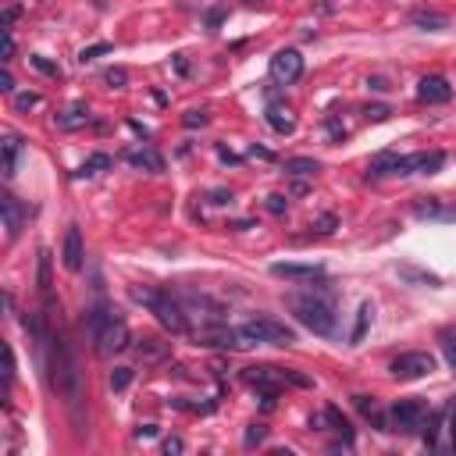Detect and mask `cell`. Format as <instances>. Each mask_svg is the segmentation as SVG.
<instances>
[{
    "instance_id": "obj_51",
    "label": "cell",
    "mask_w": 456,
    "mask_h": 456,
    "mask_svg": "<svg viewBox=\"0 0 456 456\" xmlns=\"http://www.w3.org/2000/svg\"><path fill=\"white\" fill-rule=\"evenodd\" d=\"M449 439H453V449H456V403H453V417H449Z\"/></svg>"
},
{
    "instance_id": "obj_23",
    "label": "cell",
    "mask_w": 456,
    "mask_h": 456,
    "mask_svg": "<svg viewBox=\"0 0 456 456\" xmlns=\"http://www.w3.org/2000/svg\"><path fill=\"white\" fill-rule=\"evenodd\" d=\"M371 175L385 178V175H399V154H378L371 160Z\"/></svg>"
},
{
    "instance_id": "obj_38",
    "label": "cell",
    "mask_w": 456,
    "mask_h": 456,
    "mask_svg": "<svg viewBox=\"0 0 456 456\" xmlns=\"http://www.w3.org/2000/svg\"><path fill=\"white\" fill-rule=\"evenodd\" d=\"M363 115H368V121H385V118L392 115V107H389V104H371Z\"/></svg>"
},
{
    "instance_id": "obj_40",
    "label": "cell",
    "mask_w": 456,
    "mask_h": 456,
    "mask_svg": "<svg viewBox=\"0 0 456 456\" xmlns=\"http://www.w3.org/2000/svg\"><path fill=\"white\" fill-rule=\"evenodd\" d=\"M225 18H228V8H211V11L204 14V22H207L211 29H217V25L225 22Z\"/></svg>"
},
{
    "instance_id": "obj_42",
    "label": "cell",
    "mask_w": 456,
    "mask_h": 456,
    "mask_svg": "<svg viewBox=\"0 0 456 456\" xmlns=\"http://www.w3.org/2000/svg\"><path fill=\"white\" fill-rule=\"evenodd\" d=\"M18 14H22V8H14V4H11V8L4 11V18H0V29H4V32H11V25L18 22Z\"/></svg>"
},
{
    "instance_id": "obj_34",
    "label": "cell",
    "mask_w": 456,
    "mask_h": 456,
    "mask_svg": "<svg viewBox=\"0 0 456 456\" xmlns=\"http://www.w3.org/2000/svg\"><path fill=\"white\" fill-rule=\"evenodd\" d=\"M40 289L43 296H50V250L40 253Z\"/></svg>"
},
{
    "instance_id": "obj_16",
    "label": "cell",
    "mask_w": 456,
    "mask_h": 456,
    "mask_svg": "<svg viewBox=\"0 0 456 456\" xmlns=\"http://www.w3.org/2000/svg\"><path fill=\"white\" fill-rule=\"evenodd\" d=\"M125 160L132 164V168H143V171H164V157L150 147L143 150H125Z\"/></svg>"
},
{
    "instance_id": "obj_8",
    "label": "cell",
    "mask_w": 456,
    "mask_h": 456,
    "mask_svg": "<svg viewBox=\"0 0 456 456\" xmlns=\"http://www.w3.org/2000/svg\"><path fill=\"white\" fill-rule=\"evenodd\" d=\"M129 346H132V332H129V324H125L121 317H111L104 324V332L97 335V350L104 357H115L121 350H129Z\"/></svg>"
},
{
    "instance_id": "obj_26",
    "label": "cell",
    "mask_w": 456,
    "mask_h": 456,
    "mask_svg": "<svg viewBox=\"0 0 456 456\" xmlns=\"http://www.w3.org/2000/svg\"><path fill=\"white\" fill-rule=\"evenodd\" d=\"M324 421L332 424L339 435H346V442H353V428H350V421H346V417H342L335 407H324Z\"/></svg>"
},
{
    "instance_id": "obj_55",
    "label": "cell",
    "mask_w": 456,
    "mask_h": 456,
    "mask_svg": "<svg viewBox=\"0 0 456 456\" xmlns=\"http://www.w3.org/2000/svg\"><path fill=\"white\" fill-rule=\"evenodd\" d=\"M243 4H246V8H261V4H264V0H243Z\"/></svg>"
},
{
    "instance_id": "obj_9",
    "label": "cell",
    "mask_w": 456,
    "mask_h": 456,
    "mask_svg": "<svg viewBox=\"0 0 456 456\" xmlns=\"http://www.w3.org/2000/svg\"><path fill=\"white\" fill-rule=\"evenodd\" d=\"M442 164H446L442 150H417V154L399 157V175H435Z\"/></svg>"
},
{
    "instance_id": "obj_46",
    "label": "cell",
    "mask_w": 456,
    "mask_h": 456,
    "mask_svg": "<svg viewBox=\"0 0 456 456\" xmlns=\"http://www.w3.org/2000/svg\"><path fill=\"white\" fill-rule=\"evenodd\" d=\"M14 58V36L11 32H4V64Z\"/></svg>"
},
{
    "instance_id": "obj_3",
    "label": "cell",
    "mask_w": 456,
    "mask_h": 456,
    "mask_svg": "<svg viewBox=\"0 0 456 456\" xmlns=\"http://www.w3.org/2000/svg\"><path fill=\"white\" fill-rule=\"evenodd\" d=\"M289 310H293L296 321L303 328H310L314 335H332L335 332V303L324 300V296H317V293L289 296Z\"/></svg>"
},
{
    "instance_id": "obj_18",
    "label": "cell",
    "mask_w": 456,
    "mask_h": 456,
    "mask_svg": "<svg viewBox=\"0 0 456 456\" xmlns=\"http://www.w3.org/2000/svg\"><path fill=\"white\" fill-rule=\"evenodd\" d=\"M53 121H58V129H64V132H75V129H82V125L89 121V107H86V104H71L68 111H61V115L53 118Z\"/></svg>"
},
{
    "instance_id": "obj_44",
    "label": "cell",
    "mask_w": 456,
    "mask_h": 456,
    "mask_svg": "<svg viewBox=\"0 0 456 456\" xmlns=\"http://www.w3.org/2000/svg\"><path fill=\"white\" fill-rule=\"evenodd\" d=\"M211 204H217V207L232 204V193H228V189H214V193H211Z\"/></svg>"
},
{
    "instance_id": "obj_5",
    "label": "cell",
    "mask_w": 456,
    "mask_h": 456,
    "mask_svg": "<svg viewBox=\"0 0 456 456\" xmlns=\"http://www.w3.org/2000/svg\"><path fill=\"white\" fill-rule=\"evenodd\" d=\"M196 346H214V350H246L253 346L243 332H235V328H225V324H204L196 332Z\"/></svg>"
},
{
    "instance_id": "obj_24",
    "label": "cell",
    "mask_w": 456,
    "mask_h": 456,
    "mask_svg": "<svg viewBox=\"0 0 456 456\" xmlns=\"http://www.w3.org/2000/svg\"><path fill=\"white\" fill-rule=\"evenodd\" d=\"M371 317H374V307H371V303H363V307L357 310V324H353V332H350V342H353V346H357V342H363Z\"/></svg>"
},
{
    "instance_id": "obj_25",
    "label": "cell",
    "mask_w": 456,
    "mask_h": 456,
    "mask_svg": "<svg viewBox=\"0 0 456 456\" xmlns=\"http://www.w3.org/2000/svg\"><path fill=\"white\" fill-rule=\"evenodd\" d=\"M115 314H111V307H107V303H97L93 310H89V335H93V342H97V335L104 332V324L107 321H111Z\"/></svg>"
},
{
    "instance_id": "obj_43",
    "label": "cell",
    "mask_w": 456,
    "mask_h": 456,
    "mask_svg": "<svg viewBox=\"0 0 456 456\" xmlns=\"http://www.w3.org/2000/svg\"><path fill=\"white\" fill-rule=\"evenodd\" d=\"M164 453H168V456H178V453H186V442H182L178 435H171V439H164Z\"/></svg>"
},
{
    "instance_id": "obj_35",
    "label": "cell",
    "mask_w": 456,
    "mask_h": 456,
    "mask_svg": "<svg viewBox=\"0 0 456 456\" xmlns=\"http://www.w3.org/2000/svg\"><path fill=\"white\" fill-rule=\"evenodd\" d=\"M439 211H442L439 200H428V204H413V214H417V217H439Z\"/></svg>"
},
{
    "instance_id": "obj_39",
    "label": "cell",
    "mask_w": 456,
    "mask_h": 456,
    "mask_svg": "<svg viewBox=\"0 0 456 456\" xmlns=\"http://www.w3.org/2000/svg\"><path fill=\"white\" fill-rule=\"evenodd\" d=\"M335 225H339V217H335V214H321L317 221H314V228H317L321 235H332V232H335Z\"/></svg>"
},
{
    "instance_id": "obj_47",
    "label": "cell",
    "mask_w": 456,
    "mask_h": 456,
    "mask_svg": "<svg viewBox=\"0 0 456 456\" xmlns=\"http://www.w3.org/2000/svg\"><path fill=\"white\" fill-rule=\"evenodd\" d=\"M368 89H374V93H385V89H389V82L381 79V75H374V79H368Z\"/></svg>"
},
{
    "instance_id": "obj_14",
    "label": "cell",
    "mask_w": 456,
    "mask_h": 456,
    "mask_svg": "<svg viewBox=\"0 0 456 456\" xmlns=\"http://www.w3.org/2000/svg\"><path fill=\"white\" fill-rule=\"evenodd\" d=\"M417 97H421L424 104H446L453 97V86L442 75H428V79L417 82Z\"/></svg>"
},
{
    "instance_id": "obj_27",
    "label": "cell",
    "mask_w": 456,
    "mask_h": 456,
    "mask_svg": "<svg viewBox=\"0 0 456 456\" xmlns=\"http://www.w3.org/2000/svg\"><path fill=\"white\" fill-rule=\"evenodd\" d=\"M399 278H407V282H424V285H442L439 275H428V271H417V267H399Z\"/></svg>"
},
{
    "instance_id": "obj_6",
    "label": "cell",
    "mask_w": 456,
    "mask_h": 456,
    "mask_svg": "<svg viewBox=\"0 0 456 456\" xmlns=\"http://www.w3.org/2000/svg\"><path fill=\"white\" fill-rule=\"evenodd\" d=\"M428 407L421 399H399V403L389 410V431H417L424 428Z\"/></svg>"
},
{
    "instance_id": "obj_21",
    "label": "cell",
    "mask_w": 456,
    "mask_h": 456,
    "mask_svg": "<svg viewBox=\"0 0 456 456\" xmlns=\"http://www.w3.org/2000/svg\"><path fill=\"white\" fill-rule=\"evenodd\" d=\"M321 171V164L314 157H289L285 160V175H293V178H307V175H317Z\"/></svg>"
},
{
    "instance_id": "obj_49",
    "label": "cell",
    "mask_w": 456,
    "mask_h": 456,
    "mask_svg": "<svg viewBox=\"0 0 456 456\" xmlns=\"http://www.w3.org/2000/svg\"><path fill=\"white\" fill-rule=\"evenodd\" d=\"M446 360L456 368V339H449V342H446Z\"/></svg>"
},
{
    "instance_id": "obj_13",
    "label": "cell",
    "mask_w": 456,
    "mask_h": 456,
    "mask_svg": "<svg viewBox=\"0 0 456 456\" xmlns=\"http://www.w3.org/2000/svg\"><path fill=\"white\" fill-rule=\"evenodd\" d=\"M61 261H64L68 271H82V264H86V246H82V232H79V225H71V228H68V235H64V250H61Z\"/></svg>"
},
{
    "instance_id": "obj_48",
    "label": "cell",
    "mask_w": 456,
    "mask_h": 456,
    "mask_svg": "<svg viewBox=\"0 0 456 456\" xmlns=\"http://www.w3.org/2000/svg\"><path fill=\"white\" fill-rule=\"evenodd\" d=\"M250 157H261V160H275V154L264 150V147H250Z\"/></svg>"
},
{
    "instance_id": "obj_29",
    "label": "cell",
    "mask_w": 456,
    "mask_h": 456,
    "mask_svg": "<svg viewBox=\"0 0 456 456\" xmlns=\"http://www.w3.org/2000/svg\"><path fill=\"white\" fill-rule=\"evenodd\" d=\"M207 121H211V115L204 111V107H193V111L182 115V125H186V129H204Z\"/></svg>"
},
{
    "instance_id": "obj_28",
    "label": "cell",
    "mask_w": 456,
    "mask_h": 456,
    "mask_svg": "<svg viewBox=\"0 0 456 456\" xmlns=\"http://www.w3.org/2000/svg\"><path fill=\"white\" fill-rule=\"evenodd\" d=\"M29 64H32L36 71H43V75H50V79H61V68L53 64V61H47L43 53H32V58H29Z\"/></svg>"
},
{
    "instance_id": "obj_2",
    "label": "cell",
    "mask_w": 456,
    "mask_h": 456,
    "mask_svg": "<svg viewBox=\"0 0 456 456\" xmlns=\"http://www.w3.org/2000/svg\"><path fill=\"white\" fill-rule=\"evenodd\" d=\"M132 300L147 303L157 321L168 328L171 335H189V317H186V307L178 300H171V293H160V289H150V285H136L132 289Z\"/></svg>"
},
{
    "instance_id": "obj_45",
    "label": "cell",
    "mask_w": 456,
    "mask_h": 456,
    "mask_svg": "<svg viewBox=\"0 0 456 456\" xmlns=\"http://www.w3.org/2000/svg\"><path fill=\"white\" fill-rule=\"evenodd\" d=\"M136 439H157V424H139L136 428Z\"/></svg>"
},
{
    "instance_id": "obj_36",
    "label": "cell",
    "mask_w": 456,
    "mask_h": 456,
    "mask_svg": "<svg viewBox=\"0 0 456 456\" xmlns=\"http://www.w3.org/2000/svg\"><path fill=\"white\" fill-rule=\"evenodd\" d=\"M4 381H8V392L14 385V350L11 346H4Z\"/></svg>"
},
{
    "instance_id": "obj_53",
    "label": "cell",
    "mask_w": 456,
    "mask_h": 456,
    "mask_svg": "<svg viewBox=\"0 0 456 456\" xmlns=\"http://www.w3.org/2000/svg\"><path fill=\"white\" fill-rule=\"evenodd\" d=\"M217 157H221V160H228V164H239V157H235V154H228L225 147H221V150H217Z\"/></svg>"
},
{
    "instance_id": "obj_32",
    "label": "cell",
    "mask_w": 456,
    "mask_h": 456,
    "mask_svg": "<svg viewBox=\"0 0 456 456\" xmlns=\"http://www.w3.org/2000/svg\"><path fill=\"white\" fill-rule=\"evenodd\" d=\"M264 439H267V428H264V424H250V428H246V435H243V446H246V449H253V446H261Z\"/></svg>"
},
{
    "instance_id": "obj_41",
    "label": "cell",
    "mask_w": 456,
    "mask_h": 456,
    "mask_svg": "<svg viewBox=\"0 0 456 456\" xmlns=\"http://www.w3.org/2000/svg\"><path fill=\"white\" fill-rule=\"evenodd\" d=\"M267 211H271V214H278V217H282V214L289 211V200H285L282 193H275V196H267Z\"/></svg>"
},
{
    "instance_id": "obj_30",
    "label": "cell",
    "mask_w": 456,
    "mask_h": 456,
    "mask_svg": "<svg viewBox=\"0 0 456 456\" xmlns=\"http://www.w3.org/2000/svg\"><path fill=\"white\" fill-rule=\"evenodd\" d=\"M129 385H132V368H115L111 371V389L115 392H125Z\"/></svg>"
},
{
    "instance_id": "obj_50",
    "label": "cell",
    "mask_w": 456,
    "mask_h": 456,
    "mask_svg": "<svg viewBox=\"0 0 456 456\" xmlns=\"http://www.w3.org/2000/svg\"><path fill=\"white\" fill-rule=\"evenodd\" d=\"M0 89H4V93H11V89H14V79H11V71H4V75H0Z\"/></svg>"
},
{
    "instance_id": "obj_31",
    "label": "cell",
    "mask_w": 456,
    "mask_h": 456,
    "mask_svg": "<svg viewBox=\"0 0 456 456\" xmlns=\"http://www.w3.org/2000/svg\"><path fill=\"white\" fill-rule=\"evenodd\" d=\"M104 82L111 86V89H125V86H129V71H125V68H107L104 71Z\"/></svg>"
},
{
    "instance_id": "obj_15",
    "label": "cell",
    "mask_w": 456,
    "mask_h": 456,
    "mask_svg": "<svg viewBox=\"0 0 456 456\" xmlns=\"http://www.w3.org/2000/svg\"><path fill=\"white\" fill-rule=\"evenodd\" d=\"M0 211H4V228H8V239H18V232H22V221H25V207L18 204L14 196H0Z\"/></svg>"
},
{
    "instance_id": "obj_22",
    "label": "cell",
    "mask_w": 456,
    "mask_h": 456,
    "mask_svg": "<svg viewBox=\"0 0 456 456\" xmlns=\"http://www.w3.org/2000/svg\"><path fill=\"white\" fill-rule=\"evenodd\" d=\"M111 168H115V160L107 157V154H89V157H86V164H82V168L75 171V178H86V175H100V171H111Z\"/></svg>"
},
{
    "instance_id": "obj_52",
    "label": "cell",
    "mask_w": 456,
    "mask_h": 456,
    "mask_svg": "<svg viewBox=\"0 0 456 456\" xmlns=\"http://www.w3.org/2000/svg\"><path fill=\"white\" fill-rule=\"evenodd\" d=\"M435 221H456V207H449V211H439V217Z\"/></svg>"
},
{
    "instance_id": "obj_37",
    "label": "cell",
    "mask_w": 456,
    "mask_h": 456,
    "mask_svg": "<svg viewBox=\"0 0 456 456\" xmlns=\"http://www.w3.org/2000/svg\"><path fill=\"white\" fill-rule=\"evenodd\" d=\"M36 104H40V93H18L14 97V111H32Z\"/></svg>"
},
{
    "instance_id": "obj_20",
    "label": "cell",
    "mask_w": 456,
    "mask_h": 456,
    "mask_svg": "<svg viewBox=\"0 0 456 456\" xmlns=\"http://www.w3.org/2000/svg\"><path fill=\"white\" fill-rule=\"evenodd\" d=\"M267 125L275 132H282V136H293L296 132V118L289 115V107H275V104H271L267 107Z\"/></svg>"
},
{
    "instance_id": "obj_54",
    "label": "cell",
    "mask_w": 456,
    "mask_h": 456,
    "mask_svg": "<svg viewBox=\"0 0 456 456\" xmlns=\"http://www.w3.org/2000/svg\"><path fill=\"white\" fill-rule=\"evenodd\" d=\"M175 68H178V75H186V71H189V64H186V58H182V53L175 58Z\"/></svg>"
},
{
    "instance_id": "obj_4",
    "label": "cell",
    "mask_w": 456,
    "mask_h": 456,
    "mask_svg": "<svg viewBox=\"0 0 456 456\" xmlns=\"http://www.w3.org/2000/svg\"><path fill=\"white\" fill-rule=\"evenodd\" d=\"M239 332L250 339V342H271V346H293L296 342V332L289 324L275 321V317H253L246 321Z\"/></svg>"
},
{
    "instance_id": "obj_1",
    "label": "cell",
    "mask_w": 456,
    "mask_h": 456,
    "mask_svg": "<svg viewBox=\"0 0 456 456\" xmlns=\"http://www.w3.org/2000/svg\"><path fill=\"white\" fill-rule=\"evenodd\" d=\"M43 350H47V368H50V385L64 399V407L71 413V424L75 431H82L86 417H82V399H86V389H82V368H79V353L71 346L64 328H53L43 339Z\"/></svg>"
},
{
    "instance_id": "obj_17",
    "label": "cell",
    "mask_w": 456,
    "mask_h": 456,
    "mask_svg": "<svg viewBox=\"0 0 456 456\" xmlns=\"http://www.w3.org/2000/svg\"><path fill=\"white\" fill-rule=\"evenodd\" d=\"M410 22H413L417 29H424V32H442V29H449V18L439 14V11H428V8L410 11Z\"/></svg>"
},
{
    "instance_id": "obj_10",
    "label": "cell",
    "mask_w": 456,
    "mask_h": 456,
    "mask_svg": "<svg viewBox=\"0 0 456 456\" xmlns=\"http://www.w3.org/2000/svg\"><path fill=\"white\" fill-rule=\"evenodd\" d=\"M132 353L139 363H147V368H157L171 357V342H164L157 335H143V339H132Z\"/></svg>"
},
{
    "instance_id": "obj_19",
    "label": "cell",
    "mask_w": 456,
    "mask_h": 456,
    "mask_svg": "<svg viewBox=\"0 0 456 456\" xmlns=\"http://www.w3.org/2000/svg\"><path fill=\"white\" fill-rule=\"evenodd\" d=\"M0 147H4V164H0V171H4V178H14L18 157H22V139L8 132V136H4V143H0Z\"/></svg>"
},
{
    "instance_id": "obj_12",
    "label": "cell",
    "mask_w": 456,
    "mask_h": 456,
    "mask_svg": "<svg viewBox=\"0 0 456 456\" xmlns=\"http://www.w3.org/2000/svg\"><path fill=\"white\" fill-rule=\"evenodd\" d=\"M271 275H275V278H293V282H314V278H324V267L321 264H289V261H278V264H271Z\"/></svg>"
},
{
    "instance_id": "obj_7",
    "label": "cell",
    "mask_w": 456,
    "mask_h": 456,
    "mask_svg": "<svg viewBox=\"0 0 456 456\" xmlns=\"http://www.w3.org/2000/svg\"><path fill=\"white\" fill-rule=\"evenodd\" d=\"M389 371L392 378L399 381H417V378H428L435 371V357L431 353H403V357H396L389 363Z\"/></svg>"
},
{
    "instance_id": "obj_11",
    "label": "cell",
    "mask_w": 456,
    "mask_h": 456,
    "mask_svg": "<svg viewBox=\"0 0 456 456\" xmlns=\"http://www.w3.org/2000/svg\"><path fill=\"white\" fill-rule=\"evenodd\" d=\"M271 75H275L278 82H296L300 75H303V53L300 50H293V47H289V50H278L275 53V58H271Z\"/></svg>"
},
{
    "instance_id": "obj_33",
    "label": "cell",
    "mask_w": 456,
    "mask_h": 456,
    "mask_svg": "<svg viewBox=\"0 0 456 456\" xmlns=\"http://www.w3.org/2000/svg\"><path fill=\"white\" fill-rule=\"evenodd\" d=\"M104 53H111V43H89V47H82L79 61L86 64V61H97V58H104Z\"/></svg>"
}]
</instances>
